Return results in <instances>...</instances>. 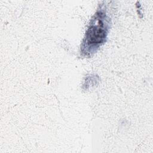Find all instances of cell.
<instances>
[{
    "label": "cell",
    "mask_w": 153,
    "mask_h": 153,
    "mask_svg": "<svg viewBox=\"0 0 153 153\" xmlns=\"http://www.w3.org/2000/svg\"><path fill=\"white\" fill-rule=\"evenodd\" d=\"M105 31L100 27H92L89 29L87 34V39L90 44L101 42L105 37Z\"/></svg>",
    "instance_id": "1"
}]
</instances>
